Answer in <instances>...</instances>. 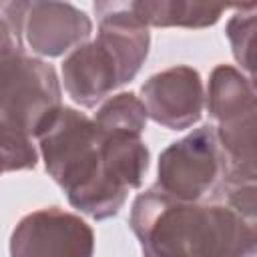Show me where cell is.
I'll return each mask as SVG.
<instances>
[{"mask_svg":"<svg viewBox=\"0 0 257 257\" xmlns=\"http://www.w3.org/2000/svg\"><path fill=\"white\" fill-rule=\"evenodd\" d=\"M100 153L106 171L122 187L131 191L143 185L151 155L141 135L100 133Z\"/></svg>","mask_w":257,"mask_h":257,"instance_id":"11","label":"cell"},{"mask_svg":"<svg viewBox=\"0 0 257 257\" xmlns=\"http://www.w3.org/2000/svg\"><path fill=\"white\" fill-rule=\"evenodd\" d=\"M34 137L46 173L66 193L76 211L104 221L122 209L128 189L106 171L100 133L90 116L60 104Z\"/></svg>","mask_w":257,"mask_h":257,"instance_id":"2","label":"cell"},{"mask_svg":"<svg viewBox=\"0 0 257 257\" xmlns=\"http://www.w3.org/2000/svg\"><path fill=\"white\" fill-rule=\"evenodd\" d=\"M147 116L171 131L191 128L201 120L205 88L201 74L187 64H177L147 78L141 86Z\"/></svg>","mask_w":257,"mask_h":257,"instance_id":"9","label":"cell"},{"mask_svg":"<svg viewBox=\"0 0 257 257\" xmlns=\"http://www.w3.org/2000/svg\"><path fill=\"white\" fill-rule=\"evenodd\" d=\"M38 149L32 137L14 122H0V175L34 169Z\"/></svg>","mask_w":257,"mask_h":257,"instance_id":"13","label":"cell"},{"mask_svg":"<svg viewBox=\"0 0 257 257\" xmlns=\"http://www.w3.org/2000/svg\"><path fill=\"white\" fill-rule=\"evenodd\" d=\"M0 16L16 38L32 50V56H62L92 34V20L84 10L68 2H0Z\"/></svg>","mask_w":257,"mask_h":257,"instance_id":"7","label":"cell"},{"mask_svg":"<svg viewBox=\"0 0 257 257\" xmlns=\"http://www.w3.org/2000/svg\"><path fill=\"white\" fill-rule=\"evenodd\" d=\"M94 231L80 217L60 207L24 215L10 235V257H92Z\"/></svg>","mask_w":257,"mask_h":257,"instance_id":"8","label":"cell"},{"mask_svg":"<svg viewBox=\"0 0 257 257\" xmlns=\"http://www.w3.org/2000/svg\"><path fill=\"white\" fill-rule=\"evenodd\" d=\"M131 231L143 257H255L257 221L221 201H177L157 185L131 207Z\"/></svg>","mask_w":257,"mask_h":257,"instance_id":"1","label":"cell"},{"mask_svg":"<svg viewBox=\"0 0 257 257\" xmlns=\"http://www.w3.org/2000/svg\"><path fill=\"white\" fill-rule=\"evenodd\" d=\"M229 6L185 0H137L131 2L133 14L149 28H207L213 26Z\"/></svg>","mask_w":257,"mask_h":257,"instance_id":"10","label":"cell"},{"mask_svg":"<svg viewBox=\"0 0 257 257\" xmlns=\"http://www.w3.org/2000/svg\"><path fill=\"white\" fill-rule=\"evenodd\" d=\"M225 173L227 159L215 126L203 124L161 153L155 185L177 201L197 203L215 195Z\"/></svg>","mask_w":257,"mask_h":257,"instance_id":"6","label":"cell"},{"mask_svg":"<svg viewBox=\"0 0 257 257\" xmlns=\"http://www.w3.org/2000/svg\"><path fill=\"white\" fill-rule=\"evenodd\" d=\"M235 14L229 18L225 34L231 42V50L233 56L237 60V64H241V68L247 72V76L253 80V42H255V12H257V4L249 2V4H237L233 6Z\"/></svg>","mask_w":257,"mask_h":257,"instance_id":"14","label":"cell"},{"mask_svg":"<svg viewBox=\"0 0 257 257\" xmlns=\"http://www.w3.org/2000/svg\"><path fill=\"white\" fill-rule=\"evenodd\" d=\"M96 38L82 42L62 60L66 94L92 108L124 82H131L151 48L149 28L133 14L131 2H96Z\"/></svg>","mask_w":257,"mask_h":257,"instance_id":"3","label":"cell"},{"mask_svg":"<svg viewBox=\"0 0 257 257\" xmlns=\"http://www.w3.org/2000/svg\"><path fill=\"white\" fill-rule=\"evenodd\" d=\"M52 64L26 52L0 16V122H14L30 137L62 104Z\"/></svg>","mask_w":257,"mask_h":257,"instance_id":"4","label":"cell"},{"mask_svg":"<svg viewBox=\"0 0 257 257\" xmlns=\"http://www.w3.org/2000/svg\"><path fill=\"white\" fill-rule=\"evenodd\" d=\"M100 133H133L143 135L147 126V108L135 92H118L96 108L92 116Z\"/></svg>","mask_w":257,"mask_h":257,"instance_id":"12","label":"cell"},{"mask_svg":"<svg viewBox=\"0 0 257 257\" xmlns=\"http://www.w3.org/2000/svg\"><path fill=\"white\" fill-rule=\"evenodd\" d=\"M207 110L227 159V175L257 179L255 173V88L243 70L231 64L213 68L207 86Z\"/></svg>","mask_w":257,"mask_h":257,"instance_id":"5","label":"cell"}]
</instances>
